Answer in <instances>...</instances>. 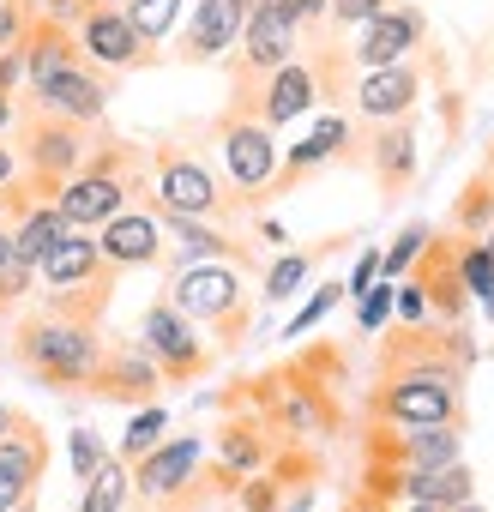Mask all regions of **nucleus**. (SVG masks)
<instances>
[{
  "label": "nucleus",
  "mask_w": 494,
  "mask_h": 512,
  "mask_svg": "<svg viewBox=\"0 0 494 512\" xmlns=\"http://www.w3.org/2000/svg\"><path fill=\"white\" fill-rule=\"evenodd\" d=\"M422 37H428V19H422L416 7H398V0H392L380 19L362 25L350 61H356L362 73H374V67H398V61H410V55L422 49Z\"/></svg>",
  "instance_id": "nucleus-14"
},
{
  "label": "nucleus",
  "mask_w": 494,
  "mask_h": 512,
  "mask_svg": "<svg viewBox=\"0 0 494 512\" xmlns=\"http://www.w3.org/2000/svg\"><path fill=\"white\" fill-rule=\"evenodd\" d=\"M386 7H392V0H332L326 19H332V25H356V31H362V25H368V19H380Z\"/></svg>",
  "instance_id": "nucleus-38"
},
{
  "label": "nucleus",
  "mask_w": 494,
  "mask_h": 512,
  "mask_svg": "<svg viewBox=\"0 0 494 512\" xmlns=\"http://www.w3.org/2000/svg\"><path fill=\"white\" fill-rule=\"evenodd\" d=\"M13 217H19V211H13V199H7V187H0V229H13Z\"/></svg>",
  "instance_id": "nucleus-46"
},
{
  "label": "nucleus",
  "mask_w": 494,
  "mask_h": 512,
  "mask_svg": "<svg viewBox=\"0 0 494 512\" xmlns=\"http://www.w3.org/2000/svg\"><path fill=\"white\" fill-rule=\"evenodd\" d=\"M428 241H434V229H428V223H404V229H398V241L380 253V278H392V284H398V278L422 260V247H428Z\"/></svg>",
  "instance_id": "nucleus-32"
},
{
  "label": "nucleus",
  "mask_w": 494,
  "mask_h": 512,
  "mask_svg": "<svg viewBox=\"0 0 494 512\" xmlns=\"http://www.w3.org/2000/svg\"><path fill=\"white\" fill-rule=\"evenodd\" d=\"M19 55H25V85H31V91H37V85H49L55 73H67V67H79V61H85V55H79L73 25H61V19H49V13H37V19L25 25Z\"/></svg>",
  "instance_id": "nucleus-20"
},
{
  "label": "nucleus",
  "mask_w": 494,
  "mask_h": 512,
  "mask_svg": "<svg viewBox=\"0 0 494 512\" xmlns=\"http://www.w3.org/2000/svg\"><path fill=\"white\" fill-rule=\"evenodd\" d=\"M247 7H254V0H193L187 31H181V61H217V55H229L241 43Z\"/></svg>",
  "instance_id": "nucleus-18"
},
{
  "label": "nucleus",
  "mask_w": 494,
  "mask_h": 512,
  "mask_svg": "<svg viewBox=\"0 0 494 512\" xmlns=\"http://www.w3.org/2000/svg\"><path fill=\"white\" fill-rule=\"evenodd\" d=\"M103 332L91 320H73V314H31L19 320V338H13V356L31 380H43L49 392H91L97 368H103Z\"/></svg>",
  "instance_id": "nucleus-1"
},
{
  "label": "nucleus",
  "mask_w": 494,
  "mask_h": 512,
  "mask_svg": "<svg viewBox=\"0 0 494 512\" xmlns=\"http://www.w3.org/2000/svg\"><path fill=\"white\" fill-rule=\"evenodd\" d=\"M272 452H278V446L266 440V416H241V422H229V428L217 434V458H223L229 476H254V470H266Z\"/></svg>",
  "instance_id": "nucleus-25"
},
{
  "label": "nucleus",
  "mask_w": 494,
  "mask_h": 512,
  "mask_svg": "<svg viewBox=\"0 0 494 512\" xmlns=\"http://www.w3.org/2000/svg\"><path fill=\"white\" fill-rule=\"evenodd\" d=\"M25 512H31V506H25Z\"/></svg>",
  "instance_id": "nucleus-50"
},
{
  "label": "nucleus",
  "mask_w": 494,
  "mask_h": 512,
  "mask_svg": "<svg viewBox=\"0 0 494 512\" xmlns=\"http://www.w3.org/2000/svg\"><path fill=\"white\" fill-rule=\"evenodd\" d=\"M296 25L284 19V7L278 0H254L247 7V25H241V55H235V97H247L266 73H278L284 61H296Z\"/></svg>",
  "instance_id": "nucleus-9"
},
{
  "label": "nucleus",
  "mask_w": 494,
  "mask_h": 512,
  "mask_svg": "<svg viewBox=\"0 0 494 512\" xmlns=\"http://www.w3.org/2000/svg\"><path fill=\"white\" fill-rule=\"evenodd\" d=\"M278 7H284V19H290L296 31H308V25H320V19H326L332 0H278Z\"/></svg>",
  "instance_id": "nucleus-39"
},
{
  "label": "nucleus",
  "mask_w": 494,
  "mask_h": 512,
  "mask_svg": "<svg viewBox=\"0 0 494 512\" xmlns=\"http://www.w3.org/2000/svg\"><path fill=\"white\" fill-rule=\"evenodd\" d=\"M91 145H97V127H79V121H67V115H43V109H31L25 115V127H19V169H25V181H13L7 193H13V205L19 211H31V205H49L55 199V187L61 181H73L79 169H85V157H91Z\"/></svg>",
  "instance_id": "nucleus-2"
},
{
  "label": "nucleus",
  "mask_w": 494,
  "mask_h": 512,
  "mask_svg": "<svg viewBox=\"0 0 494 512\" xmlns=\"http://www.w3.org/2000/svg\"><path fill=\"white\" fill-rule=\"evenodd\" d=\"M338 302H344V284H320V290H314V296L302 302V314H296V320L284 326V338H308V332H314V326H320V320H326V314L338 308Z\"/></svg>",
  "instance_id": "nucleus-34"
},
{
  "label": "nucleus",
  "mask_w": 494,
  "mask_h": 512,
  "mask_svg": "<svg viewBox=\"0 0 494 512\" xmlns=\"http://www.w3.org/2000/svg\"><path fill=\"white\" fill-rule=\"evenodd\" d=\"M380 512H482V506L464 500V506H380Z\"/></svg>",
  "instance_id": "nucleus-44"
},
{
  "label": "nucleus",
  "mask_w": 494,
  "mask_h": 512,
  "mask_svg": "<svg viewBox=\"0 0 494 512\" xmlns=\"http://www.w3.org/2000/svg\"><path fill=\"white\" fill-rule=\"evenodd\" d=\"M217 157H223V175H229V187L235 193H272V181H278V139H272V127L260 121V115H223L217 121Z\"/></svg>",
  "instance_id": "nucleus-8"
},
{
  "label": "nucleus",
  "mask_w": 494,
  "mask_h": 512,
  "mask_svg": "<svg viewBox=\"0 0 494 512\" xmlns=\"http://www.w3.org/2000/svg\"><path fill=\"white\" fill-rule=\"evenodd\" d=\"M199 458H205V440H199V434H181V440H157L145 458H133L127 476H133V488H139L145 500H175V494L193 482Z\"/></svg>",
  "instance_id": "nucleus-16"
},
{
  "label": "nucleus",
  "mask_w": 494,
  "mask_h": 512,
  "mask_svg": "<svg viewBox=\"0 0 494 512\" xmlns=\"http://www.w3.org/2000/svg\"><path fill=\"white\" fill-rule=\"evenodd\" d=\"M13 416H19V410H13L7 398H0V434H7V428H13Z\"/></svg>",
  "instance_id": "nucleus-47"
},
{
  "label": "nucleus",
  "mask_w": 494,
  "mask_h": 512,
  "mask_svg": "<svg viewBox=\"0 0 494 512\" xmlns=\"http://www.w3.org/2000/svg\"><path fill=\"white\" fill-rule=\"evenodd\" d=\"M392 290H398L392 278H374V284L356 296V326H362V332H380V326L392 320Z\"/></svg>",
  "instance_id": "nucleus-35"
},
{
  "label": "nucleus",
  "mask_w": 494,
  "mask_h": 512,
  "mask_svg": "<svg viewBox=\"0 0 494 512\" xmlns=\"http://www.w3.org/2000/svg\"><path fill=\"white\" fill-rule=\"evenodd\" d=\"M163 434H169V410H163V404H139V416H133V422H127V434H121V464L145 458Z\"/></svg>",
  "instance_id": "nucleus-31"
},
{
  "label": "nucleus",
  "mask_w": 494,
  "mask_h": 512,
  "mask_svg": "<svg viewBox=\"0 0 494 512\" xmlns=\"http://www.w3.org/2000/svg\"><path fill=\"white\" fill-rule=\"evenodd\" d=\"M97 247H103V260L115 272H139V266H157L163 260V217L157 211H115L103 229H97Z\"/></svg>",
  "instance_id": "nucleus-17"
},
{
  "label": "nucleus",
  "mask_w": 494,
  "mask_h": 512,
  "mask_svg": "<svg viewBox=\"0 0 494 512\" xmlns=\"http://www.w3.org/2000/svg\"><path fill=\"white\" fill-rule=\"evenodd\" d=\"M151 193H157V217H205V223H211V217L223 211L217 175H211L199 157L175 151V145L157 151V163H151Z\"/></svg>",
  "instance_id": "nucleus-10"
},
{
  "label": "nucleus",
  "mask_w": 494,
  "mask_h": 512,
  "mask_svg": "<svg viewBox=\"0 0 494 512\" xmlns=\"http://www.w3.org/2000/svg\"><path fill=\"white\" fill-rule=\"evenodd\" d=\"M181 13H187V0H133V7H127V19H133V31H139L145 49L169 43V31L181 25Z\"/></svg>",
  "instance_id": "nucleus-28"
},
{
  "label": "nucleus",
  "mask_w": 494,
  "mask_h": 512,
  "mask_svg": "<svg viewBox=\"0 0 494 512\" xmlns=\"http://www.w3.org/2000/svg\"><path fill=\"white\" fill-rule=\"evenodd\" d=\"M139 344H145V356L157 362V374H163L169 386H187V380L211 374V356H217V344H205L199 326H193L175 302H151V308H145Z\"/></svg>",
  "instance_id": "nucleus-7"
},
{
  "label": "nucleus",
  "mask_w": 494,
  "mask_h": 512,
  "mask_svg": "<svg viewBox=\"0 0 494 512\" xmlns=\"http://www.w3.org/2000/svg\"><path fill=\"white\" fill-rule=\"evenodd\" d=\"M464 458V422H440V428H374L368 440V464H416V470H434V464H458Z\"/></svg>",
  "instance_id": "nucleus-13"
},
{
  "label": "nucleus",
  "mask_w": 494,
  "mask_h": 512,
  "mask_svg": "<svg viewBox=\"0 0 494 512\" xmlns=\"http://www.w3.org/2000/svg\"><path fill=\"white\" fill-rule=\"evenodd\" d=\"M368 169H374V181H380L386 199H398V193L416 181V121H410V115L374 127V139H368Z\"/></svg>",
  "instance_id": "nucleus-23"
},
{
  "label": "nucleus",
  "mask_w": 494,
  "mask_h": 512,
  "mask_svg": "<svg viewBox=\"0 0 494 512\" xmlns=\"http://www.w3.org/2000/svg\"><path fill=\"white\" fill-rule=\"evenodd\" d=\"M127 488H133V476H127V464L121 458H109L91 482H85V500H79V512H121L127 506Z\"/></svg>",
  "instance_id": "nucleus-30"
},
{
  "label": "nucleus",
  "mask_w": 494,
  "mask_h": 512,
  "mask_svg": "<svg viewBox=\"0 0 494 512\" xmlns=\"http://www.w3.org/2000/svg\"><path fill=\"white\" fill-rule=\"evenodd\" d=\"M314 260H320V247H296V253H284V260H272L266 266V302H290L308 284Z\"/></svg>",
  "instance_id": "nucleus-29"
},
{
  "label": "nucleus",
  "mask_w": 494,
  "mask_h": 512,
  "mask_svg": "<svg viewBox=\"0 0 494 512\" xmlns=\"http://www.w3.org/2000/svg\"><path fill=\"white\" fill-rule=\"evenodd\" d=\"M368 500L374 506H464L476 500V476L470 464H434V470H416V464H368Z\"/></svg>",
  "instance_id": "nucleus-6"
},
{
  "label": "nucleus",
  "mask_w": 494,
  "mask_h": 512,
  "mask_svg": "<svg viewBox=\"0 0 494 512\" xmlns=\"http://www.w3.org/2000/svg\"><path fill=\"white\" fill-rule=\"evenodd\" d=\"M7 127H19V103H13L7 91H0V133H7Z\"/></svg>",
  "instance_id": "nucleus-45"
},
{
  "label": "nucleus",
  "mask_w": 494,
  "mask_h": 512,
  "mask_svg": "<svg viewBox=\"0 0 494 512\" xmlns=\"http://www.w3.org/2000/svg\"><path fill=\"white\" fill-rule=\"evenodd\" d=\"M392 314L404 320V326H428L434 314H428V290L416 284V278H398V290H392Z\"/></svg>",
  "instance_id": "nucleus-36"
},
{
  "label": "nucleus",
  "mask_w": 494,
  "mask_h": 512,
  "mask_svg": "<svg viewBox=\"0 0 494 512\" xmlns=\"http://www.w3.org/2000/svg\"><path fill=\"white\" fill-rule=\"evenodd\" d=\"M163 302H175L193 326H211V332H217V350H235L241 332H247V314H254V296H247L241 272L223 266V260L181 266V272L169 278Z\"/></svg>",
  "instance_id": "nucleus-4"
},
{
  "label": "nucleus",
  "mask_w": 494,
  "mask_h": 512,
  "mask_svg": "<svg viewBox=\"0 0 494 512\" xmlns=\"http://www.w3.org/2000/svg\"><path fill=\"white\" fill-rule=\"evenodd\" d=\"M103 464H109V452H103V434L79 428V434H73V476H79V482H91Z\"/></svg>",
  "instance_id": "nucleus-37"
},
{
  "label": "nucleus",
  "mask_w": 494,
  "mask_h": 512,
  "mask_svg": "<svg viewBox=\"0 0 494 512\" xmlns=\"http://www.w3.org/2000/svg\"><path fill=\"white\" fill-rule=\"evenodd\" d=\"M31 97H37L43 115H67V121H79V127H103V115H109V79H103L91 61L55 73V79L37 85Z\"/></svg>",
  "instance_id": "nucleus-15"
},
{
  "label": "nucleus",
  "mask_w": 494,
  "mask_h": 512,
  "mask_svg": "<svg viewBox=\"0 0 494 512\" xmlns=\"http://www.w3.org/2000/svg\"><path fill=\"white\" fill-rule=\"evenodd\" d=\"M31 494H37V488H25V482H13L7 470H0V512H25Z\"/></svg>",
  "instance_id": "nucleus-42"
},
{
  "label": "nucleus",
  "mask_w": 494,
  "mask_h": 512,
  "mask_svg": "<svg viewBox=\"0 0 494 512\" xmlns=\"http://www.w3.org/2000/svg\"><path fill=\"white\" fill-rule=\"evenodd\" d=\"M0 470H7L13 482H25V488L43 482V470H49V440H43V428H37L31 416H13V428L0 434Z\"/></svg>",
  "instance_id": "nucleus-24"
},
{
  "label": "nucleus",
  "mask_w": 494,
  "mask_h": 512,
  "mask_svg": "<svg viewBox=\"0 0 494 512\" xmlns=\"http://www.w3.org/2000/svg\"><path fill=\"white\" fill-rule=\"evenodd\" d=\"M73 37H79V55L91 67H103V73H127V67L151 61V49L139 43L127 7H103V0H91V7L79 13V25H73Z\"/></svg>",
  "instance_id": "nucleus-12"
},
{
  "label": "nucleus",
  "mask_w": 494,
  "mask_h": 512,
  "mask_svg": "<svg viewBox=\"0 0 494 512\" xmlns=\"http://www.w3.org/2000/svg\"><path fill=\"white\" fill-rule=\"evenodd\" d=\"M368 121H404V115H416V103H422V73L410 67V61H398V67H374V73H362L356 79V97H350Z\"/></svg>",
  "instance_id": "nucleus-21"
},
{
  "label": "nucleus",
  "mask_w": 494,
  "mask_h": 512,
  "mask_svg": "<svg viewBox=\"0 0 494 512\" xmlns=\"http://www.w3.org/2000/svg\"><path fill=\"white\" fill-rule=\"evenodd\" d=\"M19 85H25V55H19V49H0V91L13 97Z\"/></svg>",
  "instance_id": "nucleus-41"
},
{
  "label": "nucleus",
  "mask_w": 494,
  "mask_h": 512,
  "mask_svg": "<svg viewBox=\"0 0 494 512\" xmlns=\"http://www.w3.org/2000/svg\"><path fill=\"white\" fill-rule=\"evenodd\" d=\"M43 7H55V0H43Z\"/></svg>",
  "instance_id": "nucleus-49"
},
{
  "label": "nucleus",
  "mask_w": 494,
  "mask_h": 512,
  "mask_svg": "<svg viewBox=\"0 0 494 512\" xmlns=\"http://www.w3.org/2000/svg\"><path fill=\"white\" fill-rule=\"evenodd\" d=\"M338 151H350V121H344V115H320L314 133L296 139V145L278 157V181H272V193H290L296 181H308L314 169H326Z\"/></svg>",
  "instance_id": "nucleus-22"
},
{
  "label": "nucleus",
  "mask_w": 494,
  "mask_h": 512,
  "mask_svg": "<svg viewBox=\"0 0 494 512\" xmlns=\"http://www.w3.org/2000/svg\"><path fill=\"white\" fill-rule=\"evenodd\" d=\"M103 7H133V0H103Z\"/></svg>",
  "instance_id": "nucleus-48"
},
{
  "label": "nucleus",
  "mask_w": 494,
  "mask_h": 512,
  "mask_svg": "<svg viewBox=\"0 0 494 512\" xmlns=\"http://www.w3.org/2000/svg\"><path fill=\"white\" fill-rule=\"evenodd\" d=\"M13 181H19V151L0 145V187H13Z\"/></svg>",
  "instance_id": "nucleus-43"
},
{
  "label": "nucleus",
  "mask_w": 494,
  "mask_h": 512,
  "mask_svg": "<svg viewBox=\"0 0 494 512\" xmlns=\"http://www.w3.org/2000/svg\"><path fill=\"white\" fill-rule=\"evenodd\" d=\"M163 241H181V260L199 266V260H223V253H241L223 229H211L205 217H163Z\"/></svg>",
  "instance_id": "nucleus-27"
},
{
  "label": "nucleus",
  "mask_w": 494,
  "mask_h": 512,
  "mask_svg": "<svg viewBox=\"0 0 494 512\" xmlns=\"http://www.w3.org/2000/svg\"><path fill=\"white\" fill-rule=\"evenodd\" d=\"M139 187H145V181H139V151H133L127 139H97L91 157H85V169H79L73 181H61L49 205H55L73 229H91V235H97L115 211L133 205Z\"/></svg>",
  "instance_id": "nucleus-3"
},
{
  "label": "nucleus",
  "mask_w": 494,
  "mask_h": 512,
  "mask_svg": "<svg viewBox=\"0 0 494 512\" xmlns=\"http://www.w3.org/2000/svg\"><path fill=\"white\" fill-rule=\"evenodd\" d=\"M314 103H320V73H314V61H284L278 73H266L247 97H235V115H260V121L278 133V127L302 121Z\"/></svg>",
  "instance_id": "nucleus-11"
},
{
  "label": "nucleus",
  "mask_w": 494,
  "mask_h": 512,
  "mask_svg": "<svg viewBox=\"0 0 494 512\" xmlns=\"http://www.w3.org/2000/svg\"><path fill=\"white\" fill-rule=\"evenodd\" d=\"M91 392L97 398H115V404H151V392H163V374L145 356V344L133 338V344H109L103 350V368H97Z\"/></svg>",
  "instance_id": "nucleus-19"
},
{
  "label": "nucleus",
  "mask_w": 494,
  "mask_h": 512,
  "mask_svg": "<svg viewBox=\"0 0 494 512\" xmlns=\"http://www.w3.org/2000/svg\"><path fill=\"white\" fill-rule=\"evenodd\" d=\"M374 422L386 428H440L464 422V380L440 368H386V380L368 398Z\"/></svg>",
  "instance_id": "nucleus-5"
},
{
  "label": "nucleus",
  "mask_w": 494,
  "mask_h": 512,
  "mask_svg": "<svg viewBox=\"0 0 494 512\" xmlns=\"http://www.w3.org/2000/svg\"><path fill=\"white\" fill-rule=\"evenodd\" d=\"M67 229H73V223H67L55 205H31V211H19V217H13V229H7V235H13V253H19V260H31V266H37V260H43V253H49Z\"/></svg>",
  "instance_id": "nucleus-26"
},
{
  "label": "nucleus",
  "mask_w": 494,
  "mask_h": 512,
  "mask_svg": "<svg viewBox=\"0 0 494 512\" xmlns=\"http://www.w3.org/2000/svg\"><path fill=\"white\" fill-rule=\"evenodd\" d=\"M374 278H380V247H368V253H362V260H356V272H350V284H344V296H362V290H368Z\"/></svg>",
  "instance_id": "nucleus-40"
},
{
  "label": "nucleus",
  "mask_w": 494,
  "mask_h": 512,
  "mask_svg": "<svg viewBox=\"0 0 494 512\" xmlns=\"http://www.w3.org/2000/svg\"><path fill=\"white\" fill-rule=\"evenodd\" d=\"M488 223H494V175H476L470 187H464V199H458V229L464 235H488Z\"/></svg>",
  "instance_id": "nucleus-33"
}]
</instances>
